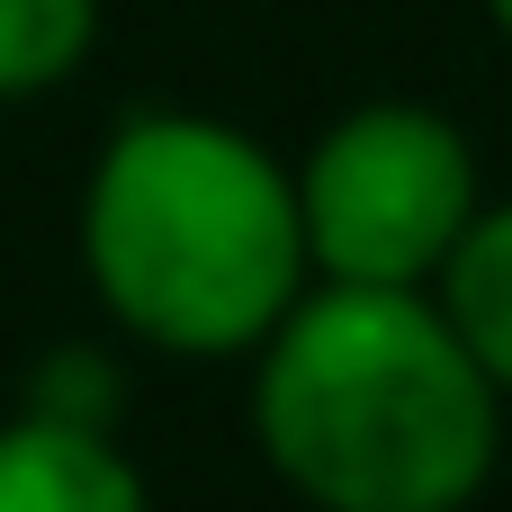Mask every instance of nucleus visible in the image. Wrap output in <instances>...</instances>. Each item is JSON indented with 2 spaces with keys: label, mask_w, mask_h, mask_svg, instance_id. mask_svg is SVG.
Segmentation results:
<instances>
[{
  "label": "nucleus",
  "mask_w": 512,
  "mask_h": 512,
  "mask_svg": "<svg viewBox=\"0 0 512 512\" xmlns=\"http://www.w3.org/2000/svg\"><path fill=\"white\" fill-rule=\"evenodd\" d=\"M252 432L324 512H459L495 477L504 387L414 288L333 279L270 324Z\"/></svg>",
  "instance_id": "nucleus-1"
},
{
  "label": "nucleus",
  "mask_w": 512,
  "mask_h": 512,
  "mask_svg": "<svg viewBox=\"0 0 512 512\" xmlns=\"http://www.w3.org/2000/svg\"><path fill=\"white\" fill-rule=\"evenodd\" d=\"M90 279L162 351H252L306 288L297 180L216 117H135L90 171Z\"/></svg>",
  "instance_id": "nucleus-2"
},
{
  "label": "nucleus",
  "mask_w": 512,
  "mask_h": 512,
  "mask_svg": "<svg viewBox=\"0 0 512 512\" xmlns=\"http://www.w3.org/2000/svg\"><path fill=\"white\" fill-rule=\"evenodd\" d=\"M306 261L351 288H423L477 225V153L441 108H351L297 171Z\"/></svg>",
  "instance_id": "nucleus-3"
},
{
  "label": "nucleus",
  "mask_w": 512,
  "mask_h": 512,
  "mask_svg": "<svg viewBox=\"0 0 512 512\" xmlns=\"http://www.w3.org/2000/svg\"><path fill=\"white\" fill-rule=\"evenodd\" d=\"M0 512H153V504L108 432L27 414L0 432Z\"/></svg>",
  "instance_id": "nucleus-4"
},
{
  "label": "nucleus",
  "mask_w": 512,
  "mask_h": 512,
  "mask_svg": "<svg viewBox=\"0 0 512 512\" xmlns=\"http://www.w3.org/2000/svg\"><path fill=\"white\" fill-rule=\"evenodd\" d=\"M441 315L477 351V369L512 396V207H486L441 261Z\"/></svg>",
  "instance_id": "nucleus-5"
},
{
  "label": "nucleus",
  "mask_w": 512,
  "mask_h": 512,
  "mask_svg": "<svg viewBox=\"0 0 512 512\" xmlns=\"http://www.w3.org/2000/svg\"><path fill=\"white\" fill-rule=\"evenodd\" d=\"M99 36V0H0V99L63 81Z\"/></svg>",
  "instance_id": "nucleus-6"
},
{
  "label": "nucleus",
  "mask_w": 512,
  "mask_h": 512,
  "mask_svg": "<svg viewBox=\"0 0 512 512\" xmlns=\"http://www.w3.org/2000/svg\"><path fill=\"white\" fill-rule=\"evenodd\" d=\"M486 9H495V27H504V36H512V0H486Z\"/></svg>",
  "instance_id": "nucleus-7"
}]
</instances>
